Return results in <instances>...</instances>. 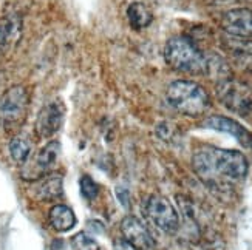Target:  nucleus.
<instances>
[{"label":"nucleus","instance_id":"nucleus-4","mask_svg":"<svg viewBox=\"0 0 252 250\" xmlns=\"http://www.w3.org/2000/svg\"><path fill=\"white\" fill-rule=\"evenodd\" d=\"M217 96L227 110L240 116H249L252 113V91L242 82L223 79L217 86Z\"/></svg>","mask_w":252,"mask_h":250},{"label":"nucleus","instance_id":"nucleus-9","mask_svg":"<svg viewBox=\"0 0 252 250\" xmlns=\"http://www.w3.org/2000/svg\"><path fill=\"white\" fill-rule=\"evenodd\" d=\"M121 233L127 244L135 250H150L155 246V241H153L147 227L135 216H127V218L123 220Z\"/></svg>","mask_w":252,"mask_h":250},{"label":"nucleus","instance_id":"nucleus-19","mask_svg":"<svg viewBox=\"0 0 252 250\" xmlns=\"http://www.w3.org/2000/svg\"><path fill=\"white\" fill-rule=\"evenodd\" d=\"M11 29H13V25H11L9 22H3V24H0V53H2V50L5 48V45L9 40Z\"/></svg>","mask_w":252,"mask_h":250},{"label":"nucleus","instance_id":"nucleus-8","mask_svg":"<svg viewBox=\"0 0 252 250\" xmlns=\"http://www.w3.org/2000/svg\"><path fill=\"white\" fill-rule=\"evenodd\" d=\"M65 117V108L59 101L47 104L36 119V133L39 138H51L56 135Z\"/></svg>","mask_w":252,"mask_h":250},{"label":"nucleus","instance_id":"nucleus-2","mask_svg":"<svg viewBox=\"0 0 252 250\" xmlns=\"http://www.w3.org/2000/svg\"><path fill=\"white\" fill-rule=\"evenodd\" d=\"M164 59L169 63V67L177 71L207 74L209 57L204 56L189 37H172L164 48Z\"/></svg>","mask_w":252,"mask_h":250},{"label":"nucleus","instance_id":"nucleus-18","mask_svg":"<svg viewBox=\"0 0 252 250\" xmlns=\"http://www.w3.org/2000/svg\"><path fill=\"white\" fill-rule=\"evenodd\" d=\"M81 193L87 199H94L97 196V186L89 175H84L81 178Z\"/></svg>","mask_w":252,"mask_h":250},{"label":"nucleus","instance_id":"nucleus-12","mask_svg":"<svg viewBox=\"0 0 252 250\" xmlns=\"http://www.w3.org/2000/svg\"><path fill=\"white\" fill-rule=\"evenodd\" d=\"M223 45L237 67L252 73V39L231 36L223 42Z\"/></svg>","mask_w":252,"mask_h":250},{"label":"nucleus","instance_id":"nucleus-13","mask_svg":"<svg viewBox=\"0 0 252 250\" xmlns=\"http://www.w3.org/2000/svg\"><path fill=\"white\" fill-rule=\"evenodd\" d=\"M36 182V186L32 187L34 190V196L40 201H51L62 194V176L54 175V173H48L47 176H43Z\"/></svg>","mask_w":252,"mask_h":250},{"label":"nucleus","instance_id":"nucleus-10","mask_svg":"<svg viewBox=\"0 0 252 250\" xmlns=\"http://www.w3.org/2000/svg\"><path fill=\"white\" fill-rule=\"evenodd\" d=\"M221 28L229 36L234 37H252V11L246 8L231 9L221 19Z\"/></svg>","mask_w":252,"mask_h":250},{"label":"nucleus","instance_id":"nucleus-11","mask_svg":"<svg viewBox=\"0 0 252 250\" xmlns=\"http://www.w3.org/2000/svg\"><path fill=\"white\" fill-rule=\"evenodd\" d=\"M204 127L217 130V132H223V133H229L232 135L240 144L246 148L252 147V133L249 130H246L243 125H240L238 122H235L231 117H224V116H211L207 117L203 122Z\"/></svg>","mask_w":252,"mask_h":250},{"label":"nucleus","instance_id":"nucleus-14","mask_svg":"<svg viewBox=\"0 0 252 250\" xmlns=\"http://www.w3.org/2000/svg\"><path fill=\"white\" fill-rule=\"evenodd\" d=\"M50 224L54 230L58 232H68L71 230L76 224V216L70 207L63 204H58L50 210Z\"/></svg>","mask_w":252,"mask_h":250},{"label":"nucleus","instance_id":"nucleus-3","mask_svg":"<svg viewBox=\"0 0 252 250\" xmlns=\"http://www.w3.org/2000/svg\"><path fill=\"white\" fill-rule=\"evenodd\" d=\"M167 102L186 116H200L211 107L209 94L192 81H175L167 88Z\"/></svg>","mask_w":252,"mask_h":250},{"label":"nucleus","instance_id":"nucleus-17","mask_svg":"<svg viewBox=\"0 0 252 250\" xmlns=\"http://www.w3.org/2000/svg\"><path fill=\"white\" fill-rule=\"evenodd\" d=\"M71 247L73 250H99V246L96 244V241L85 233L74 235L71 238Z\"/></svg>","mask_w":252,"mask_h":250},{"label":"nucleus","instance_id":"nucleus-15","mask_svg":"<svg viewBox=\"0 0 252 250\" xmlns=\"http://www.w3.org/2000/svg\"><path fill=\"white\" fill-rule=\"evenodd\" d=\"M127 17L130 27H133L135 29L146 28L152 24V11L141 2H133L127 8Z\"/></svg>","mask_w":252,"mask_h":250},{"label":"nucleus","instance_id":"nucleus-16","mask_svg":"<svg viewBox=\"0 0 252 250\" xmlns=\"http://www.w3.org/2000/svg\"><path fill=\"white\" fill-rule=\"evenodd\" d=\"M9 153L11 158H13L19 164H24V162L31 156V147L30 142L22 138H14L9 142Z\"/></svg>","mask_w":252,"mask_h":250},{"label":"nucleus","instance_id":"nucleus-7","mask_svg":"<svg viewBox=\"0 0 252 250\" xmlns=\"http://www.w3.org/2000/svg\"><path fill=\"white\" fill-rule=\"evenodd\" d=\"M147 218L164 232H175L180 225L178 213L164 196H150L146 202Z\"/></svg>","mask_w":252,"mask_h":250},{"label":"nucleus","instance_id":"nucleus-5","mask_svg":"<svg viewBox=\"0 0 252 250\" xmlns=\"http://www.w3.org/2000/svg\"><path fill=\"white\" fill-rule=\"evenodd\" d=\"M61 151V144L58 140H51L45 147H42L34 156H30L22 164L20 176L22 179L34 182L51 173L53 167L56 166V161Z\"/></svg>","mask_w":252,"mask_h":250},{"label":"nucleus","instance_id":"nucleus-1","mask_svg":"<svg viewBox=\"0 0 252 250\" xmlns=\"http://www.w3.org/2000/svg\"><path fill=\"white\" fill-rule=\"evenodd\" d=\"M193 168L209 184L243 179L248 173V159L237 150L206 147L193 155Z\"/></svg>","mask_w":252,"mask_h":250},{"label":"nucleus","instance_id":"nucleus-6","mask_svg":"<svg viewBox=\"0 0 252 250\" xmlns=\"http://www.w3.org/2000/svg\"><path fill=\"white\" fill-rule=\"evenodd\" d=\"M30 97L25 86L14 85L0 97V121L6 125H14L24 121L28 110Z\"/></svg>","mask_w":252,"mask_h":250}]
</instances>
